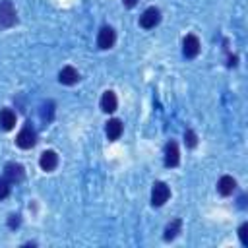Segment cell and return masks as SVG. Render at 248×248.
Instances as JSON below:
<instances>
[{"instance_id": "14", "label": "cell", "mask_w": 248, "mask_h": 248, "mask_svg": "<svg viewBox=\"0 0 248 248\" xmlns=\"http://www.w3.org/2000/svg\"><path fill=\"white\" fill-rule=\"evenodd\" d=\"M14 126H16V112L12 108H2L0 110V128L12 130Z\"/></svg>"}, {"instance_id": "12", "label": "cell", "mask_w": 248, "mask_h": 248, "mask_svg": "<svg viewBox=\"0 0 248 248\" xmlns=\"http://www.w3.org/2000/svg\"><path fill=\"white\" fill-rule=\"evenodd\" d=\"M234 188H236V180H234L232 176H229V174L221 176L219 182H217V192H219L221 196H231V194L234 192Z\"/></svg>"}, {"instance_id": "2", "label": "cell", "mask_w": 248, "mask_h": 248, "mask_svg": "<svg viewBox=\"0 0 248 248\" xmlns=\"http://www.w3.org/2000/svg\"><path fill=\"white\" fill-rule=\"evenodd\" d=\"M17 21V14H16V8L10 0H2L0 2V27L8 29L12 27L14 23Z\"/></svg>"}, {"instance_id": "17", "label": "cell", "mask_w": 248, "mask_h": 248, "mask_svg": "<svg viewBox=\"0 0 248 248\" xmlns=\"http://www.w3.org/2000/svg\"><path fill=\"white\" fill-rule=\"evenodd\" d=\"M184 141H186V147H196L198 145V136L194 130H186L184 132Z\"/></svg>"}, {"instance_id": "19", "label": "cell", "mask_w": 248, "mask_h": 248, "mask_svg": "<svg viewBox=\"0 0 248 248\" xmlns=\"http://www.w3.org/2000/svg\"><path fill=\"white\" fill-rule=\"evenodd\" d=\"M8 225H10V229H16V227L19 225V215H10Z\"/></svg>"}, {"instance_id": "3", "label": "cell", "mask_w": 248, "mask_h": 248, "mask_svg": "<svg viewBox=\"0 0 248 248\" xmlns=\"http://www.w3.org/2000/svg\"><path fill=\"white\" fill-rule=\"evenodd\" d=\"M169 198H170V188L165 182H155L151 188V205L161 207L165 205V202H169Z\"/></svg>"}, {"instance_id": "16", "label": "cell", "mask_w": 248, "mask_h": 248, "mask_svg": "<svg viewBox=\"0 0 248 248\" xmlns=\"http://www.w3.org/2000/svg\"><path fill=\"white\" fill-rule=\"evenodd\" d=\"M10 192H12V182L8 180V178H0V200H4V198H8L10 196Z\"/></svg>"}, {"instance_id": "8", "label": "cell", "mask_w": 248, "mask_h": 248, "mask_svg": "<svg viewBox=\"0 0 248 248\" xmlns=\"http://www.w3.org/2000/svg\"><path fill=\"white\" fill-rule=\"evenodd\" d=\"M39 165H41V169H43L45 172L54 170V169L58 167V155H56V151H52V149L43 151V153H41V159H39Z\"/></svg>"}, {"instance_id": "6", "label": "cell", "mask_w": 248, "mask_h": 248, "mask_svg": "<svg viewBox=\"0 0 248 248\" xmlns=\"http://www.w3.org/2000/svg\"><path fill=\"white\" fill-rule=\"evenodd\" d=\"M182 54L186 58H196L200 54V39L196 35H186L182 41Z\"/></svg>"}, {"instance_id": "13", "label": "cell", "mask_w": 248, "mask_h": 248, "mask_svg": "<svg viewBox=\"0 0 248 248\" xmlns=\"http://www.w3.org/2000/svg\"><path fill=\"white\" fill-rule=\"evenodd\" d=\"M118 107V99L114 95V91H105L101 97V110L103 112H114Z\"/></svg>"}, {"instance_id": "11", "label": "cell", "mask_w": 248, "mask_h": 248, "mask_svg": "<svg viewBox=\"0 0 248 248\" xmlns=\"http://www.w3.org/2000/svg\"><path fill=\"white\" fill-rule=\"evenodd\" d=\"M122 130H124V126H122V122H120L118 118H110V120L107 122V126H105V132H107V138H108L110 141H114V140H118V138L122 136Z\"/></svg>"}, {"instance_id": "15", "label": "cell", "mask_w": 248, "mask_h": 248, "mask_svg": "<svg viewBox=\"0 0 248 248\" xmlns=\"http://www.w3.org/2000/svg\"><path fill=\"white\" fill-rule=\"evenodd\" d=\"M180 229H182V221L180 219H172L167 227H165V234H163V238L169 242V240H172L178 232H180Z\"/></svg>"}, {"instance_id": "5", "label": "cell", "mask_w": 248, "mask_h": 248, "mask_svg": "<svg viewBox=\"0 0 248 248\" xmlns=\"http://www.w3.org/2000/svg\"><path fill=\"white\" fill-rule=\"evenodd\" d=\"M161 21V12L155 6H149L141 16H140V25L143 29H153Z\"/></svg>"}, {"instance_id": "10", "label": "cell", "mask_w": 248, "mask_h": 248, "mask_svg": "<svg viewBox=\"0 0 248 248\" xmlns=\"http://www.w3.org/2000/svg\"><path fill=\"white\" fill-rule=\"evenodd\" d=\"M4 178H8L12 184L19 182L23 178V167L19 163H8L4 167Z\"/></svg>"}, {"instance_id": "7", "label": "cell", "mask_w": 248, "mask_h": 248, "mask_svg": "<svg viewBox=\"0 0 248 248\" xmlns=\"http://www.w3.org/2000/svg\"><path fill=\"white\" fill-rule=\"evenodd\" d=\"M178 163H180L178 145H176V141H169L165 145V167L172 169V167H178Z\"/></svg>"}, {"instance_id": "4", "label": "cell", "mask_w": 248, "mask_h": 248, "mask_svg": "<svg viewBox=\"0 0 248 248\" xmlns=\"http://www.w3.org/2000/svg\"><path fill=\"white\" fill-rule=\"evenodd\" d=\"M114 41H116L114 29H112L110 25H103V27L99 29V33H97V46H99L101 50H107V48H110V46L114 45Z\"/></svg>"}, {"instance_id": "18", "label": "cell", "mask_w": 248, "mask_h": 248, "mask_svg": "<svg viewBox=\"0 0 248 248\" xmlns=\"http://www.w3.org/2000/svg\"><path fill=\"white\" fill-rule=\"evenodd\" d=\"M238 236H240L242 246H248V223H242V225H240V229H238Z\"/></svg>"}, {"instance_id": "20", "label": "cell", "mask_w": 248, "mask_h": 248, "mask_svg": "<svg viewBox=\"0 0 248 248\" xmlns=\"http://www.w3.org/2000/svg\"><path fill=\"white\" fill-rule=\"evenodd\" d=\"M138 2H140V0H122V4H124L126 8H134Z\"/></svg>"}, {"instance_id": "1", "label": "cell", "mask_w": 248, "mask_h": 248, "mask_svg": "<svg viewBox=\"0 0 248 248\" xmlns=\"http://www.w3.org/2000/svg\"><path fill=\"white\" fill-rule=\"evenodd\" d=\"M16 143H17V147H21V149H31V147L37 143V132H35V128H33L31 124H25V126L17 132Z\"/></svg>"}, {"instance_id": "9", "label": "cell", "mask_w": 248, "mask_h": 248, "mask_svg": "<svg viewBox=\"0 0 248 248\" xmlns=\"http://www.w3.org/2000/svg\"><path fill=\"white\" fill-rule=\"evenodd\" d=\"M58 81L62 85H74V83L79 81V74H78V70L74 66H64L60 70V74H58Z\"/></svg>"}]
</instances>
